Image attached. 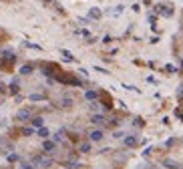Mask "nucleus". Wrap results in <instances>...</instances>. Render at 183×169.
<instances>
[{
  "instance_id": "f257e3e1",
  "label": "nucleus",
  "mask_w": 183,
  "mask_h": 169,
  "mask_svg": "<svg viewBox=\"0 0 183 169\" xmlns=\"http://www.w3.org/2000/svg\"><path fill=\"white\" fill-rule=\"evenodd\" d=\"M32 165L34 167L48 169L50 165H53V159H50V157H44V155H36V157H32Z\"/></svg>"
},
{
  "instance_id": "f03ea898",
  "label": "nucleus",
  "mask_w": 183,
  "mask_h": 169,
  "mask_svg": "<svg viewBox=\"0 0 183 169\" xmlns=\"http://www.w3.org/2000/svg\"><path fill=\"white\" fill-rule=\"evenodd\" d=\"M30 111L28 109H20V111H16V115H14V119L16 121H30Z\"/></svg>"
},
{
  "instance_id": "7ed1b4c3",
  "label": "nucleus",
  "mask_w": 183,
  "mask_h": 169,
  "mask_svg": "<svg viewBox=\"0 0 183 169\" xmlns=\"http://www.w3.org/2000/svg\"><path fill=\"white\" fill-rule=\"evenodd\" d=\"M123 143H125V147H137L139 139H137L135 135H125L123 137Z\"/></svg>"
},
{
  "instance_id": "20e7f679",
  "label": "nucleus",
  "mask_w": 183,
  "mask_h": 169,
  "mask_svg": "<svg viewBox=\"0 0 183 169\" xmlns=\"http://www.w3.org/2000/svg\"><path fill=\"white\" fill-rule=\"evenodd\" d=\"M54 149H57V143H54V141L44 139V143H42V151H44V153H53Z\"/></svg>"
},
{
  "instance_id": "39448f33",
  "label": "nucleus",
  "mask_w": 183,
  "mask_h": 169,
  "mask_svg": "<svg viewBox=\"0 0 183 169\" xmlns=\"http://www.w3.org/2000/svg\"><path fill=\"white\" fill-rule=\"evenodd\" d=\"M89 139L91 141H103V129H93L89 133Z\"/></svg>"
},
{
  "instance_id": "423d86ee",
  "label": "nucleus",
  "mask_w": 183,
  "mask_h": 169,
  "mask_svg": "<svg viewBox=\"0 0 183 169\" xmlns=\"http://www.w3.org/2000/svg\"><path fill=\"white\" fill-rule=\"evenodd\" d=\"M157 12L159 14H163V16H173V10H171V4H167V6H157Z\"/></svg>"
},
{
  "instance_id": "0eeeda50",
  "label": "nucleus",
  "mask_w": 183,
  "mask_h": 169,
  "mask_svg": "<svg viewBox=\"0 0 183 169\" xmlns=\"http://www.w3.org/2000/svg\"><path fill=\"white\" fill-rule=\"evenodd\" d=\"M30 125L34 129H40V127H44V119L42 117H30Z\"/></svg>"
},
{
  "instance_id": "6e6552de",
  "label": "nucleus",
  "mask_w": 183,
  "mask_h": 169,
  "mask_svg": "<svg viewBox=\"0 0 183 169\" xmlns=\"http://www.w3.org/2000/svg\"><path fill=\"white\" fill-rule=\"evenodd\" d=\"M105 121H107V119H105L103 115H99V113L91 117V123H93V125H99V127H101V125H105Z\"/></svg>"
},
{
  "instance_id": "1a4fd4ad",
  "label": "nucleus",
  "mask_w": 183,
  "mask_h": 169,
  "mask_svg": "<svg viewBox=\"0 0 183 169\" xmlns=\"http://www.w3.org/2000/svg\"><path fill=\"white\" fill-rule=\"evenodd\" d=\"M18 72H20V75H24V77H26V75H32V72H34V67H32V64H22Z\"/></svg>"
},
{
  "instance_id": "9d476101",
  "label": "nucleus",
  "mask_w": 183,
  "mask_h": 169,
  "mask_svg": "<svg viewBox=\"0 0 183 169\" xmlns=\"http://www.w3.org/2000/svg\"><path fill=\"white\" fill-rule=\"evenodd\" d=\"M101 16H103V12H101L99 8H91V10H89V18H93V20H99Z\"/></svg>"
},
{
  "instance_id": "9b49d317",
  "label": "nucleus",
  "mask_w": 183,
  "mask_h": 169,
  "mask_svg": "<svg viewBox=\"0 0 183 169\" xmlns=\"http://www.w3.org/2000/svg\"><path fill=\"white\" fill-rule=\"evenodd\" d=\"M79 153H91V143H89V141H82V143L79 145Z\"/></svg>"
},
{
  "instance_id": "f8f14e48",
  "label": "nucleus",
  "mask_w": 183,
  "mask_h": 169,
  "mask_svg": "<svg viewBox=\"0 0 183 169\" xmlns=\"http://www.w3.org/2000/svg\"><path fill=\"white\" fill-rule=\"evenodd\" d=\"M10 93H12V95H18V91H20V85H18V79H14V81L10 83Z\"/></svg>"
},
{
  "instance_id": "ddd939ff",
  "label": "nucleus",
  "mask_w": 183,
  "mask_h": 169,
  "mask_svg": "<svg viewBox=\"0 0 183 169\" xmlns=\"http://www.w3.org/2000/svg\"><path fill=\"white\" fill-rule=\"evenodd\" d=\"M123 8H125V6H115V8H113V10H107V14H111V16H119L121 14V12H123Z\"/></svg>"
},
{
  "instance_id": "4468645a",
  "label": "nucleus",
  "mask_w": 183,
  "mask_h": 169,
  "mask_svg": "<svg viewBox=\"0 0 183 169\" xmlns=\"http://www.w3.org/2000/svg\"><path fill=\"white\" fill-rule=\"evenodd\" d=\"M36 135H38V137H42V139H46V137L50 135V131H48L46 127H40V129H36Z\"/></svg>"
},
{
  "instance_id": "2eb2a0df",
  "label": "nucleus",
  "mask_w": 183,
  "mask_h": 169,
  "mask_svg": "<svg viewBox=\"0 0 183 169\" xmlns=\"http://www.w3.org/2000/svg\"><path fill=\"white\" fill-rule=\"evenodd\" d=\"M6 161L8 163H16V161H20V155L18 153H8L6 155Z\"/></svg>"
},
{
  "instance_id": "dca6fc26",
  "label": "nucleus",
  "mask_w": 183,
  "mask_h": 169,
  "mask_svg": "<svg viewBox=\"0 0 183 169\" xmlns=\"http://www.w3.org/2000/svg\"><path fill=\"white\" fill-rule=\"evenodd\" d=\"M97 97H99L97 91H87L85 93V99H87V101H97Z\"/></svg>"
},
{
  "instance_id": "f3484780",
  "label": "nucleus",
  "mask_w": 183,
  "mask_h": 169,
  "mask_svg": "<svg viewBox=\"0 0 183 169\" xmlns=\"http://www.w3.org/2000/svg\"><path fill=\"white\" fill-rule=\"evenodd\" d=\"M28 99H30V101H44V99H46V95H42V93H32Z\"/></svg>"
},
{
  "instance_id": "a211bd4d",
  "label": "nucleus",
  "mask_w": 183,
  "mask_h": 169,
  "mask_svg": "<svg viewBox=\"0 0 183 169\" xmlns=\"http://www.w3.org/2000/svg\"><path fill=\"white\" fill-rule=\"evenodd\" d=\"M64 139V131L60 129V131H57V133H54V137H53V141L54 143H60V141Z\"/></svg>"
},
{
  "instance_id": "6ab92c4d",
  "label": "nucleus",
  "mask_w": 183,
  "mask_h": 169,
  "mask_svg": "<svg viewBox=\"0 0 183 169\" xmlns=\"http://www.w3.org/2000/svg\"><path fill=\"white\" fill-rule=\"evenodd\" d=\"M64 167H68V169H81V161H67Z\"/></svg>"
},
{
  "instance_id": "aec40b11",
  "label": "nucleus",
  "mask_w": 183,
  "mask_h": 169,
  "mask_svg": "<svg viewBox=\"0 0 183 169\" xmlns=\"http://www.w3.org/2000/svg\"><path fill=\"white\" fill-rule=\"evenodd\" d=\"M34 133H36L34 127H24V129H22V135L24 137H30V135H34Z\"/></svg>"
},
{
  "instance_id": "412c9836",
  "label": "nucleus",
  "mask_w": 183,
  "mask_h": 169,
  "mask_svg": "<svg viewBox=\"0 0 183 169\" xmlns=\"http://www.w3.org/2000/svg\"><path fill=\"white\" fill-rule=\"evenodd\" d=\"M60 54H63V58H64V61H68V63H72V61H75L72 53H68V50H60Z\"/></svg>"
},
{
  "instance_id": "4be33fe9",
  "label": "nucleus",
  "mask_w": 183,
  "mask_h": 169,
  "mask_svg": "<svg viewBox=\"0 0 183 169\" xmlns=\"http://www.w3.org/2000/svg\"><path fill=\"white\" fill-rule=\"evenodd\" d=\"M60 105H63V107H71L72 99H71V97H63V99H60Z\"/></svg>"
},
{
  "instance_id": "5701e85b",
  "label": "nucleus",
  "mask_w": 183,
  "mask_h": 169,
  "mask_svg": "<svg viewBox=\"0 0 183 169\" xmlns=\"http://www.w3.org/2000/svg\"><path fill=\"white\" fill-rule=\"evenodd\" d=\"M163 165H165V167H171V169H177V167H179V165L175 163V161H171V159H165Z\"/></svg>"
},
{
  "instance_id": "b1692460",
  "label": "nucleus",
  "mask_w": 183,
  "mask_h": 169,
  "mask_svg": "<svg viewBox=\"0 0 183 169\" xmlns=\"http://www.w3.org/2000/svg\"><path fill=\"white\" fill-rule=\"evenodd\" d=\"M113 137H115V139H123V137H125V133H123V131H115V133H113Z\"/></svg>"
},
{
  "instance_id": "393cba45",
  "label": "nucleus",
  "mask_w": 183,
  "mask_h": 169,
  "mask_svg": "<svg viewBox=\"0 0 183 169\" xmlns=\"http://www.w3.org/2000/svg\"><path fill=\"white\" fill-rule=\"evenodd\" d=\"M133 123H135V125H137V127H141V125H143V119H139V117H137V119H135V121H133Z\"/></svg>"
},
{
  "instance_id": "a878e982",
  "label": "nucleus",
  "mask_w": 183,
  "mask_h": 169,
  "mask_svg": "<svg viewBox=\"0 0 183 169\" xmlns=\"http://www.w3.org/2000/svg\"><path fill=\"white\" fill-rule=\"evenodd\" d=\"M165 71H167V72H175V67H171V64H167V67H165Z\"/></svg>"
},
{
  "instance_id": "bb28decb",
  "label": "nucleus",
  "mask_w": 183,
  "mask_h": 169,
  "mask_svg": "<svg viewBox=\"0 0 183 169\" xmlns=\"http://www.w3.org/2000/svg\"><path fill=\"white\" fill-rule=\"evenodd\" d=\"M175 117H177V119H183V111H177V109H175Z\"/></svg>"
},
{
  "instance_id": "cd10ccee",
  "label": "nucleus",
  "mask_w": 183,
  "mask_h": 169,
  "mask_svg": "<svg viewBox=\"0 0 183 169\" xmlns=\"http://www.w3.org/2000/svg\"><path fill=\"white\" fill-rule=\"evenodd\" d=\"M177 95H179V97H183V85H181V87H179V91H177Z\"/></svg>"
},
{
  "instance_id": "c85d7f7f",
  "label": "nucleus",
  "mask_w": 183,
  "mask_h": 169,
  "mask_svg": "<svg viewBox=\"0 0 183 169\" xmlns=\"http://www.w3.org/2000/svg\"><path fill=\"white\" fill-rule=\"evenodd\" d=\"M0 93H4V87H2V85H0Z\"/></svg>"
}]
</instances>
